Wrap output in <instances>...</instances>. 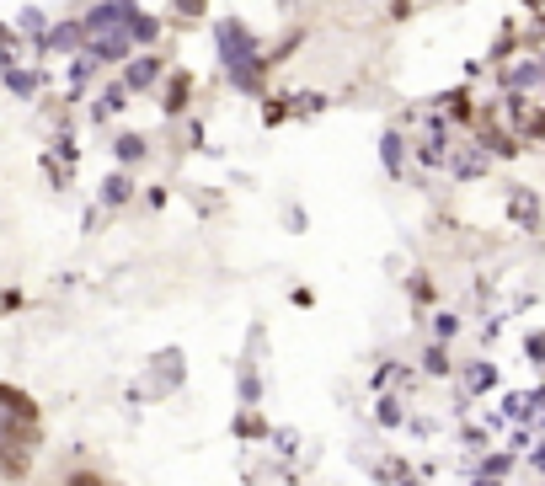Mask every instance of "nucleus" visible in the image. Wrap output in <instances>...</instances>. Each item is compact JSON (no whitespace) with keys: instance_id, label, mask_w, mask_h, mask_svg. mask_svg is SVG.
Returning <instances> with one entry per match:
<instances>
[{"instance_id":"7ed1b4c3","label":"nucleus","mask_w":545,"mask_h":486,"mask_svg":"<svg viewBox=\"0 0 545 486\" xmlns=\"http://www.w3.org/2000/svg\"><path fill=\"white\" fill-rule=\"evenodd\" d=\"M65 486H107V481H102V476H91V470H75Z\"/></svg>"},{"instance_id":"f03ea898","label":"nucleus","mask_w":545,"mask_h":486,"mask_svg":"<svg viewBox=\"0 0 545 486\" xmlns=\"http://www.w3.org/2000/svg\"><path fill=\"white\" fill-rule=\"evenodd\" d=\"M0 406H6L0 417H38V412H33V401H27L22 390H11V385H0Z\"/></svg>"},{"instance_id":"f257e3e1","label":"nucleus","mask_w":545,"mask_h":486,"mask_svg":"<svg viewBox=\"0 0 545 486\" xmlns=\"http://www.w3.org/2000/svg\"><path fill=\"white\" fill-rule=\"evenodd\" d=\"M0 470H6V476H27V444L0 438Z\"/></svg>"}]
</instances>
